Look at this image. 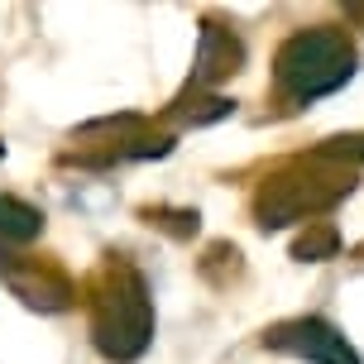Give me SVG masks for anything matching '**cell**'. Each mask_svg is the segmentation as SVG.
Here are the masks:
<instances>
[{
  "label": "cell",
  "mask_w": 364,
  "mask_h": 364,
  "mask_svg": "<svg viewBox=\"0 0 364 364\" xmlns=\"http://www.w3.org/2000/svg\"><path fill=\"white\" fill-rule=\"evenodd\" d=\"M336 250H341V240H336V225H326V220H307V230H302L297 245H292V255L307 259V264L336 259Z\"/></svg>",
  "instance_id": "8992f818"
},
{
  "label": "cell",
  "mask_w": 364,
  "mask_h": 364,
  "mask_svg": "<svg viewBox=\"0 0 364 364\" xmlns=\"http://www.w3.org/2000/svg\"><path fill=\"white\" fill-rule=\"evenodd\" d=\"M355 73V48H350L346 29H331V24H311L278 48L273 58V82L283 91V101L292 106H307L316 96H331L336 87H346Z\"/></svg>",
  "instance_id": "6da1fadb"
},
{
  "label": "cell",
  "mask_w": 364,
  "mask_h": 364,
  "mask_svg": "<svg viewBox=\"0 0 364 364\" xmlns=\"http://www.w3.org/2000/svg\"><path fill=\"white\" fill-rule=\"evenodd\" d=\"M245 63V43L220 24H201V53H197V82H220V77L240 73Z\"/></svg>",
  "instance_id": "277c9868"
},
{
  "label": "cell",
  "mask_w": 364,
  "mask_h": 364,
  "mask_svg": "<svg viewBox=\"0 0 364 364\" xmlns=\"http://www.w3.org/2000/svg\"><path fill=\"white\" fill-rule=\"evenodd\" d=\"M43 235V216L29 201L19 197H0V245H29Z\"/></svg>",
  "instance_id": "5b68a950"
},
{
  "label": "cell",
  "mask_w": 364,
  "mask_h": 364,
  "mask_svg": "<svg viewBox=\"0 0 364 364\" xmlns=\"http://www.w3.org/2000/svg\"><path fill=\"white\" fill-rule=\"evenodd\" d=\"M91 336L101 355L110 360H134L144 355L149 336H154V311H149L144 278L129 264H106L96 278V297H91Z\"/></svg>",
  "instance_id": "7a4b0ae2"
},
{
  "label": "cell",
  "mask_w": 364,
  "mask_h": 364,
  "mask_svg": "<svg viewBox=\"0 0 364 364\" xmlns=\"http://www.w3.org/2000/svg\"><path fill=\"white\" fill-rule=\"evenodd\" d=\"M264 346L297 355L311 364H360V355L350 350V341L341 331L321 321V316H297V321H278L273 331H264Z\"/></svg>",
  "instance_id": "3957f363"
},
{
  "label": "cell",
  "mask_w": 364,
  "mask_h": 364,
  "mask_svg": "<svg viewBox=\"0 0 364 364\" xmlns=\"http://www.w3.org/2000/svg\"><path fill=\"white\" fill-rule=\"evenodd\" d=\"M360 259H364V250H360Z\"/></svg>",
  "instance_id": "52a82bcc"
}]
</instances>
